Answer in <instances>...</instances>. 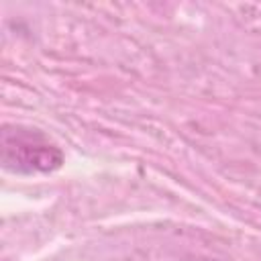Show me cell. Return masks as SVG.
<instances>
[{"instance_id": "1", "label": "cell", "mask_w": 261, "mask_h": 261, "mask_svg": "<svg viewBox=\"0 0 261 261\" xmlns=\"http://www.w3.org/2000/svg\"><path fill=\"white\" fill-rule=\"evenodd\" d=\"M63 155L37 130L4 128L2 167L12 173H49L61 167Z\"/></svg>"}]
</instances>
